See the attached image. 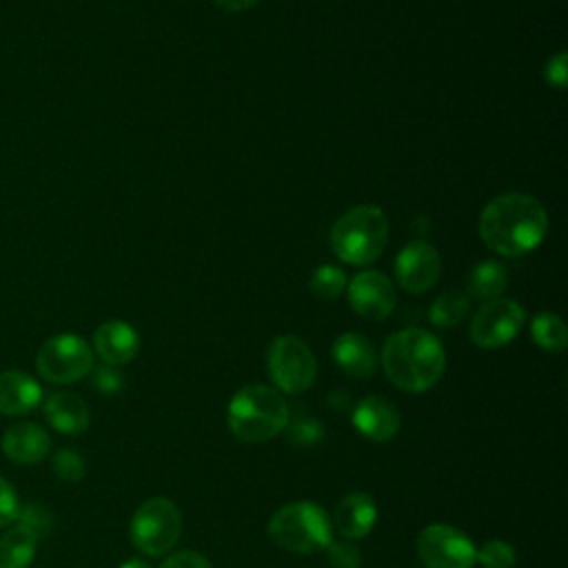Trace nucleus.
Instances as JSON below:
<instances>
[{
	"label": "nucleus",
	"mask_w": 568,
	"mask_h": 568,
	"mask_svg": "<svg viewBox=\"0 0 568 568\" xmlns=\"http://www.w3.org/2000/svg\"><path fill=\"white\" fill-rule=\"evenodd\" d=\"M546 233V209L526 193H501L479 215V237L497 255H526L544 242Z\"/></svg>",
	"instance_id": "nucleus-1"
},
{
	"label": "nucleus",
	"mask_w": 568,
	"mask_h": 568,
	"mask_svg": "<svg viewBox=\"0 0 568 568\" xmlns=\"http://www.w3.org/2000/svg\"><path fill=\"white\" fill-rule=\"evenodd\" d=\"M382 368L399 390L424 393L442 379L446 351L433 333L417 326L402 328L386 337L382 346Z\"/></svg>",
	"instance_id": "nucleus-2"
},
{
	"label": "nucleus",
	"mask_w": 568,
	"mask_h": 568,
	"mask_svg": "<svg viewBox=\"0 0 568 568\" xmlns=\"http://www.w3.org/2000/svg\"><path fill=\"white\" fill-rule=\"evenodd\" d=\"M288 417L284 395L266 384L242 386L226 406V426L244 444L273 439L286 428Z\"/></svg>",
	"instance_id": "nucleus-3"
},
{
	"label": "nucleus",
	"mask_w": 568,
	"mask_h": 568,
	"mask_svg": "<svg viewBox=\"0 0 568 568\" xmlns=\"http://www.w3.org/2000/svg\"><path fill=\"white\" fill-rule=\"evenodd\" d=\"M388 242V220L379 206L359 204L348 209L331 229L333 253L353 266L375 262Z\"/></svg>",
	"instance_id": "nucleus-4"
},
{
	"label": "nucleus",
	"mask_w": 568,
	"mask_h": 568,
	"mask_svg": "<svg viewBox=\"0 0 568 568\" xmlns=\"http://www.w3.org/2000/svg\"><path fill=\"white\" fill-rule=\"evenodd\" d=\"M268 537L288 552L313 555L333 541V524L326 510L313 501H291L268 519Z\"/></svg>",
	"instance_id": "nucleus-5"
},
{
	"label": "nucleus",
	"mask_w": 568,
	"mask_h": 568,
	"mask_svg": "<svg viewBox=\"0 0 568 568\" xmlns=\"http://www.w3.org/2000/svg\"><path fill=\"white\" fill-rule=\"evenodd\" d=\"M180 532H182L180 508L166 497L144 499L135 508L129 524L131 544L149 557L166 555L178 544Z\"/></svg>",
	"instance_id": "nucleus-6"
},
{
	"label": "nucleus",
	"mask_w": 568,
	"mask_h": 568,
	"mask_svg": "<svg viewBox=\"0 0 568 568\" xmlns=\"http://www.w3.org/2000/svg\"><path fill=\"white\" fill-rule=\"evenodd\" d=\"M266 371L275 390L297 395L313 386L317 362L304 339L295 335H280L268 344Z\"/></svg>",
	"instance_id": "nucleus-7"
},
{
	"label": "nucleus",
	"mask_w": 568,
	"mask_h": 568,
	"mask_svg": "<svg viewBox=\"0 0 568 568\" xmlns=\"http://www.w3.org/2000/svg\"><path fill=\"white\" fill-rule=\"evenodd\" d=\"M36 368L51 384H73L91 373L93 351L80 335L60 333L40 346Z\"/></svg>",
	"instance_id": "nucleus-8"
},
{
	"label": "nucleus",
	"mask_w": 568,
	"mask_h": 568,
	"mask_svg": "<svg viewBox=\"0 0 568 568\" xmlns=\"http://www.w3.org/2000/svg\"><path fill=\"white\" fill-rule=\"evenodd\" d=\"M475 544L464 530L448 524H430L417 537V555L424 568H473Z\"/></svg>",
	"instance_id": "nucleus-9"
},
{
	"label": "nucleus",
	"mask_w": 568,
	"mask_h": 568,
	"mask_svg": "<svg viewBox=\"0 0 568 568\" xmlns=\"http://www.w3.org/2000/svg\"><path fill=\"white\" fill-rule=\"evenodd\" d=\"M526 324V311L510 297L486 302L470 320V339L479 348H499L513 342Z\"/></svg>",
	"instance_id": "nucleus-10"
},
{
	"label": "nucleus",
	"mask_w": 568,
	"mask_h": 568,
	"mask_svg": "<svg viewBox=\"0 0 568 568\" xmlns=\"http://www.w3.org/2000/svg\"><path fill=\"white\" fill-rule=\"evenodd\" d=\"M348 304L364 320H386L395 308V286L382 271H362L346 282Z\"/></svg>",
	"instance_id": "nucleus-11"
},
{
	"label": "nucleus",
	"mask_w": 568,
	"mask_h": 568,
	"mask_svg": "<svg viewBox=\"0 0 568 568\" xmlns=\"http://www.w3.org/2000/svg\"><path fill=\"white\" fill-rule=\"evenodd\" d=\"M442 273V257L437 248L424 240L408 242L395 257V277L408 293L428 291Z\"/></svg>",
	"instance_id": "nucleus-12"
},
{
	"label": "nucleus",
	"mask_w": 568,
	"mask_h": 568,
	"mask_svg": "<svg viewBox=\"0 0 568 568\" xmlns=\"http://www.w3.org/2000/svg\"><path fill=\"white\" fill-rule=\"evenodd\" d=\"M351 422L359 435L371 442H388L399 430V410L382 395H368L353 408Z\"/></svg>",
	"instance_id": "nucleus-13"
},
{
	"label": "nucleus",
	"mask_w": 568,
	"mask_h": 568,
	"mask_svg": "<svg viewBox=\"0 0 568 568\" xmlns=\"http://www.w3.org/2000/svg\"><path fill=\"white\" fill-rule=\"evenodd\" d=\"M377 521V506L368 493L353 490L344 495L333 513V528L348 541L362 539L371 532Z\"/></svg>",
	"instance_id": "nucleus-14"
},
{
	"label": "nucleus",
	"mask_w": 568,
	"mask_h": 568,
	"mask_svg": "<svg viewBox=\"0 0 568 568\" xmlns=\"http://www.w3.org/2000/svg\"><path fill=\"white\" fill-rule=\"evenodd\" d=\"M93 348L100 359L109 366L129 364L140 351V335L138 331L122 320H109L95 328Z\"/></svg>",
	"instance_id": "nucleus-15"
},
{
	"label": "nucleus",
	"mask_w": 568,
	"mask_h": 568,
	"mask_svg": "<svg viewBox=\"0 0 568 568\" xmlns=\"http://www.w3.org/2000/svg\"><path fill=\"white\" fill-rule=\"evenodd\" d=\"M2 453L16 464H38L49 453V435L33 422H18L2 433Z\"/></svg>",
	"instance_id": "nucleus-16"
},
{
	"label": "nucleus",
	"mask_w": 568,
	"mask_h": 568,
	"mask_svg": "<svg viewBox=\"0 0 568 568\" xmlns=\"http://www.w3.org/2000/svg\"><path fill=\"white\" fill-rule=\"evenodd\" d=\"M333 362L351 377L368 379L377 368V353L368 337L362 333H342L333 342Z\"/></svg>",
	"instance_id": "nucleus-17"
},
{
	"label": "nucleus",
	"mask_w": 568,
	"mask_h": 568,
	"mask_svg": "<svg viewBox=\"0 0 568 568\" xmlns=\"http://www.w3.org/2000/svg\"><path fill=\"white\" fill-rule=\"evenodd\" d=\"M42 410H44V419L49 422V426L62 435L84 433L91 422L87 402L82 397H78L75 393H67V390L51 393L44 399Z\"/></svg>",
	"instance_id": "nucleus-18"
},
{
	"label": "nucleus",
	"mask_w": 568,
	"mask_h": 568,
	"mask_svg": "<svg viewBox=\"0 0 568 568\" xmlns=\"http://www.w3.org/2000/svg\"><path fill=\"white\" fill-rule=\"evenodd\" d=\"M42 402V386L22 371L0 373V413L24 415Z\"/></svg>",
	"instance_id": "nucleus-19"
},
{
	"label": "nucleus",
	"mask_w": 568,
	"mask_h": 568,
	"mask_svg": "<svg viewBox=\"0 0 568 568\" xmlns=\"http://www.w3.org/2000/svg\"><path fill=\"white\" fill-rule=\"evenodd\" d=\"M508 284V271L497 260H484L473 266L468 275V293L479 302H490L501 297Z\"/></svg>",
	"instance_id": "nucleus-20"
},
{
	"label": "nucleus",
	"mask_w": 568,
	"mask_h": 568,
	"mask_svg": "<svg viewBox=\"0 0 568 568\" xmlns=\"http://www.w3.org/2000/svg\"><path fill=\"white\" fill-rule=\"evenodd\" d=\"M530 337L546 353H561L568 346L566 322L550 311H541L532 317Z\"/></svg>",
	"instance_id": "nucleus-21"
},
{
	"label": "nucleus",
	"mask_w": 568,
	"mask_h": 568,
	"mask_svg": "<svg viewBox=\"0 0 568 568\" xmlns=\"http://www.w3.org/2000/svg\"><path fill=\"white\" fill-rule=\"evenodd\" d=\"M36 544L38 539L18 526L9 528L0 537V568H29L36 557Z\"/></svg>",
	"instance_id": "nucleus-22"
},
{
	"label": "nucleus",
	"mask_w": 568,
	"mask_h": 568,
	"mask_svg": "<svg viewBox=\"0 0 568 568\" xmlns=\"http://www.w3.org/2000/svg\"><path fill=\"white\" fill-rule=\"evenodd\" d=\"M466 313H468V297L459 291H446L430 304L428 320L435 326L453 328L466 317Z\"/></svg>",
	"instance_id": "nucleus-23"
},
{
	"label": "nucleus",
	"mask_w": 568,
	"mask_h": 568,
	"mask_svg": "<svg viewBox=\"0 0 568 568\" xmlns=\"http://www.w3.org/2000/svg\"><path fill=\"white\" fill-rule=\"evenodd\" d=\"M311 293L320 300H335L344 293L346 288V275L342 268L333 266V264H322L313 271L311 275Z\"/></svg>",
	"instance_id": "nucleus-24"
},
{
	"label": "nucleus",
	"mask_w": 568,
	"mask_h": 568,
	"mask_svg": "<svg viewBox=\"0 0 568 568\" xmlns=\"http://www.w3.org/2000/svg\"><path fill=\"white\" fill-rule=\"evenodd\" d=\"M16 526L24 532H29L33 539H42L49 537L53 530V515L49 508H44L42 504H27L20 506L18 517H16Z\"/></svg>",
	"instance_id": "nucleus-25"
},
{
	"label": "nucleus",
	"mask_w": 568,
	"mask_h": 568,
	"mask_svg": "<svg viewBox=\"0 0 568 568\" xmlns=\"http://www.w3.org/2000/svg\"><path fill=\"white\" fill-rule=\"evenodd\" d=\"M475 561H479L484 568H513L517 555L508 541L490 539L475 552Z\"/></svg>",
	"instance_id": "nucleus-26"
},
{
	"label": "nucleus",
	"mask_w": 568,
	"mask_h": 568,
	"mask_svg": "<svg viewBox=\"0 0 568 568\" xmlns=\"http://www.w3.org/2000/svg\"><path fill=\"white\" fill-rule=\"evenodd\" d=\"M51 470L62 481H80L87 473L84 457L71 448H62L51 459Z\"/></svg>",
	"instance_id": "nucleus-27"
},
{
	"label": "nucleus",
	"mask_w": 568,
	"mask_h": 568,
	"mask_svg": "<svg viewBox=\"0 0 568 568\" xmlns=\"http://www.w3.org/2000/svg\"><path fill=\"white\" fill-rule=\"evenodd\" d=\"M326 557L333 568H362V552L348 539L331 541L326 546Z\"/></svg>",
	"instance_id": "nucleus-28"
},
{
	"label": "nucleus",
	"mask_w": 568,
	"mask_h": 568,
	"mask_svg": "<svg viewBox=\"0 0 568 568\" xmlns=\"http://www.w3.org/2000/svg\"><path fill=\"white\" fill-rule=\"evenodd\" d=\"M286 428H288L291 439H293L295 444H304V446H313V444L320 442L322 435H324L322 422H317V419H313V417H302V419H295V422H291V417H288Z\"/></svg>",
	"instance_id": "nucleus-29"
},
{
	"label": "nucleus",
	"mask_w": 568,
	"mask_h": 568,
	"mask_svg": "<svg viewBox=\"0 0 568 568\" xmlns=\"http://www.w3.org/2000/svg\"><path fill=\"white\" fill-rule=\"evenodd\" d=\"M91 382L104 395H115L122 388V384H124L120 371L115 366H109V364L93 366L91 368Z\"/></svg>",
	"instance_id": "nucleus-30"
},
{
	"label": "nucleus",
	"mask_w": 568,
	"mask_h": 568,
	"mask_svg": "<svg viewBox=\"0 0 568 568\" xmlns=\"http://www.w3.org/2000/svg\"><path fill=\"white\" fill-rule=\"evenodd\" d=\"M544 80L555 89L568 87V53L566 51H559L546 60Z\"/></svg>",
	"instance_id": "nucleus-31"
},
{
	"label": "nucleus",
	"mask_w": 568,
	"mask_h": 568,
	"mask_svg": "<svg viewBox=\"0 0 568 568\" xmlns=\"http://www.w3.org/2000/svg\"><path fill=\"white\" fill-rule=\"evenodd\" d=\"M20 510V499L16 488L0 477V528H7L11 521H16Z\"/></svg>",
	"instance_id": "nucleus-32"
},
{
	"label": "nucleus",
	"mask_w": 568,
	"mask_h": 568,
	"mask_svg": "<svg viewBox=\"0 0 568 568\" xmlns=\"http://www.w3.org/2000/svg\"><path fill=\"white\" fill-rule=\"evenodd\" d=\"M160 568H213L211 561L195 550H178L169 555Z\"/></svg>",
	"instance_id": "nucleus-33"
},
{
	"label": "nucleus",
	"mask_w": 568,
	"mask_h": 568,
	"mask_svg": "<svg viewBox=\"0 0 568 568\" xmlns=\"http://www.w3.org/2000/svg\"><path fill=\"white\" fill-rule=\"evenodd\" d=\"M220 9H224V11H233V13H237V11H246V9H251V7H255L260 0H213Z\"/></svg>",
	"instance_id": "nucleus-34"
},
{
	"label": "nucleus",
	"mask_w": 568,
	"mask_h": 568,
	"mask_svg": "<svg viewBox=\"0 0 568 568\" xmlns=\"http://www.w3.org/2000/svg\"><path fill=\"white\" fill-rule=\"evenodd\" d=\"M120 568H151V564L149 561H144V559H126Z\"/></svg>",
	"instance_id": "nucleus-35"
}]
</instances>
